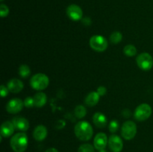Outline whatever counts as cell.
I'll return each instance as SVG.
<instances>
[{
    "mask_svg": "<svg viewBox=\"0 0 153 152\" xmlns=\"http://www.w3.org/2000/svg\"><path fill=\"white\" fill-rule=\"evenodd\" d=\"M75 135L82 141H88L92 138L94 131L91 124L86 121L79 122L74 128Z\"/></svg>",
    "mask_w": 153,
    "mask_h": 152,
    "instance_id": "obj_1",
    "label": "cell"
},
{
    "mask_svg": "<svg viewBox=\"0 0 153 152\" xmlns=\"http://www.w3.org/2000/svg\"><path fill=\"white\" fill-rule=\"evenodd\" d=\"M28 137L23 132L17 133L11 137L10 147L14 152H24L28 147Z\"/></svg>",
    "mask_w": 153,
    "mask_h": 152,
    "instance_id": "obj_2",
    "label": "cell"
},
{
    "mask_svg": "<svg viewBox=\"0 0 153 152\" xmlns=\"http://www.w3.org/2000/svg\"><path fill=\"white\" fill-rule=\"evenodd\" d=\"M49 84V79L46 75L43 73H37L34 75L30 80V85L36 90H43Z\"/></svg>",
    "mask_w": 153,
    "mask_h": 152,
    "instance_id": "obj_3",
    "label": "cell"
},
{
    "mask_svg": "<svg viewBox=\"0 0 153 152\" xmlns=\"http://www.w3.org/2000/svg\"><path fill=\"white\" fill-rule=\"evenodd\" d=\"M137 134V125L133 121H126L121 128V135L125 139L131 140Z\"/></svg>",
    "mask_w": 153,
    "mask_h": 152,
    "instance_id": "obj_4",
    "label": "cell"
},
{
    "mask_svg": "<svg viewBox=\"0 0 153 152\" xmlns=\"http://www.w3.org/2000/svg\"><path fill=\"white\" fill-rule=\"evenodd\" d=\"M89 44L94 51L98 52H105L108 46L107 40L101 35H94L91 37Z\"/></svg>",
    "mask_w": 153,
    "mask_h": 152,
    "instance_id": "obj_5",
    "label": "cell"
},
{
    "mask_svg": "<svg viewBox=\"0 0 153 152\" xmlns=\"http://www.w3.org/2000/svg\"><path fill=\"white\" fill-rule=\"evenodd\" d=\"M152 111V107H150V105L146 104V103H143V104H140L136 107L135 110H134V116L136 120L143 122V121L146 120L150 117Z\"/></svg>",
    "mask_w": 153,
    "mask_h": 152,
    "instance_id": "obj_6",
    "label": "cell"
},
{
    "mask_svg": "<svg viewBox=\"0 0 153 152\" xmlns=\"http://www.w3.org/2000/svg\"><path fill=\"white\" fill-rule=\"evenodd\" d=\"M136 63L140 69L149 71L153 66V58L152 55L147 52L140 54L136 58Z\"/></svg>",
    "mask_w": 153,
    "mask_h": 152,
    "instance_id": "obj_7",
    "label": "cell"
},
{
    "mask_svg": "<svg viewBox=\"0 0 153 152\" xmlns=\"http://www.w3.org/2000/svg\"><path fill=\"white\" fill-rule=\"evenodd\" d=\"M24 106V101L20 98H13L6 104V110L10 114H16L22 110Z\"/></svg>",
    "mask_w": 153,
    "mask_h": 152,
    "instance_id": "obj_8",
    "label": "cell"
},
{
    "mask_svg": "<svg viewBox=\"0 0 153 152\" xmlns=\"http://www.w3.org/2000/svg\"><path fill=\"white\" fill-rule=\"evenodd\" d=\"M66 12H67L68 17L73 21L80 20L83 16V11H82V8L77 4H72L69 5Z\"/></svg>",
    "mask_w": 153,
    "mask_h": 152,
    "instance_id": "obj_9",
    "label": "cell"
},
{
    "mask_svg": "<svg viewBox=\"0 0 153 152\" xmlns=\"http://www.w3.org/2000/svg\"><path fill=\"white\" fill-rule=\"evenodd\" d=\"M108 147L112 152H120L123 148V140L119 136L113 135L110 136L108 138Z\"/></svg>",
    "mask_w": 153,
    "mask_h": 152,
    "instance_id": "obj_10",
    "label": "cell"
},
{
    "mask_svg": "<svg viewBox=\"0 0 153 152\" xmlns=\"http://www.w3.org/2000/svg\"><path fill=\"white\" fill-rule=\"evenodd\" d=\"M14 125L15 129L18 130L22 132L28 131L29 128V122L25 118L22 116H15L11 121Z\"/></svg>",
    "mask_w": 153,
    "mask_h": 152,
    "instance_id": "obj_11",
    "label": "cell"
},
{
    "mask_svg": "<svg viewBox=\"0 0 153 152\" xmlns=\"http://www.w3.org/2000/svg\"><path fill=\"white\" fill-rule=\"evenodd\" d=\"M108 142V139L107 135L105 133H99L94 138V148L98 151L103 150L106 148Z\"/></svg>",
    "mask_w": 153,
    "mask_h": 152,
    "instance_id": "obj_12",
    "label": "cell"
},
{
    "mask_svg": "<svg viewBox=\"0 0 153 152\" xmlns=\"http://www.w3.org/2000/svg\"><path fill=\"white\" fill-rule=\"evenodd\" d=\"M7 87L12 93H18L21 92L24 87V84L22 80L16 78L10 79L7 83Z\"/></svg>",
    "mask_w": 153,
    "mask_h": 152,
    "instance_id": "obj_13",
    "label": "cell"
},
{
    "mask_svg": "<svg viewBox=\"0 0 153 152\" xmlns=\"http://www.w3.org/2000/svg\"><path fill=\"white\" fill-rule=\"evenodd\" d=\"M14 130L15 128L13 122L10 121H5L1 125L0 128L1 136H2L3 137H10L13 134Z\"/></svg>",
    "mask_w": 153,
    "mask_h": 152,
    "instance_id": "obj_14",
    "label": "cell"
},
{
    "mask_svg": "<svg viewBox=\"0 0 153 152\" xmlns=\"http://www.w3.org/2000/svg\"><path fill=\"white\" fill-rule=\"evenodd\" d=\"M48 134L47 128L44 125H40L36 127L33 132V137L37 141L40 142L44 140L46 138Z\"/></svg>",
    "mask_w": 153,
    "mask_h": 152,
    "instance_id": "obj_15",
    "label": "cell"
},
{
    "mask_svg": "<svg viewBox=\"0 0 153 152\" xmlns=\"http://www.w3.org/2000/svg\"><path fill=\"white\" fill-rule=\"evenodd\" d=\"M93 122H94V125L99 128H105L108 124L106 116L100 112L94 113V116H93Z\"/></svg>",
    "mask_w": 153,
    "mask_h": 152,
    "instance_id": "obj_16",
    "label": "cell"
},
{
    "mask_svg": "<svg viewBox=\"0 0 153 152\" xmlns=\"http://www.w3.org/2000/svg\"><path fill=\"white\" fill-rule=\"evenodd\" d=\"M100 95H99L97 92H91L87 95L85 97V103L86 105L89 106V107H94L96 104H98L99 101H100Z\"/></svg>",
    "mask_w": 153,
    "mask_h": 152,
    "instance_id": "obj_17",
    "label": "cell"
},
{
    "mask_svg": "<svg viewBox=\"0 0 153 152\" xmlns=\"http://www.w3.org/2000/svg\"><path fill=\"white\" fill-rule=\"evenodd\" d=\"M34 101V107H42L46 104L47 96L44 92H37L33 97Z\"/></svg>",
    "mask_w": 153,
    "mask_h": 152,
    "instance_id": "obj_18",
    "label": "cell"
},
{
    "mask_svg": "<svg viewBox=\"0 0 153 152\" xmlns=\"http://www.w3.org/2000/svg\"><path fill=\"white\" fill-rule=\"evenodd\" d=\"M75 116L78 118V119H82L85 117L87 114V110L83 105H77L74 110Z\"/></svg>",
    "mask_w": 153,
    "mask_h": 152,
    "instance_id": "obj_19",
    "label": "cell"
},
{
    "mask_svg": "<svg viewBox=\"0 0 153 152\" xmlns=\"http://www.w3.org/2000/svg\"><path fill=\"white\" fill-rule=\"evenodd\" d=\"M123 53L128 57H134L137 54V49L134 45H127L124 47Z\"/></svg>",
    "mask_w": 153,
    "mask_h": 152,
    "instance_id": "obj_20",
    "label": "cell"
},
{
    "mask_svg": "<svg viewBox=\"0 0 153 152\" xmlns=\"http://www.w3.org/2000/svg\"><path fill=\"white\" fill-rule=\"evenodd\" d=\"M19 74L23 78H26L31 74L30 67L26 64H22L19 68Z\"/></svg>",
    "mask_w": 153,
    "mask_h": 152,
    "instance_id": "obj_21",
    "label": "cell"
},
{
    "mask_svg": "<svg viewBox=\"0 0 153 152\" xmlns=\"http://www.w3.org/2000/svg\"><path fill=\"white\" fill-rule=\"evenodd\" d=\"M123 39V35L120 31H114L110 36V40L114 44H117L120 43Z\"/></svg>",
    "mask_w": 153,
    "mask_h": 152,
    "instance_id": "obj_22",
    "label": "cell"
},
{
    "mask_svg": "<svg viewBox=\"0 0 153 152\" xmlns=\"http://www.w3.org/2000/svg\"><path fill=\"white\" fill-rule=\"evenodd\" d=\"M95 151V148L92 145L85 143L82 144V145L79 146L78 149V152H94Z\"/></svg>",
    "mask_w": 153,
    "mask_h": 152,
    "instance_id": "obj_23",
    "label": "cell"
},
{
    "mask_svg": "<svg viewBox=\"0 0 153 152\" xmlns=\"http://www.w3.org/2000/svg\"><path fill=\"white\" fill-rule=\"evenodd\" d=\"M109 131L111 133H116L119 129V123L117 120H112L109 124Z\"/></svg>",
    "mask_w": 153,
    "mask_h": 152,
    "instance_id": "obj_24",
    "label": "cell"
},
{
    "mask_svg": "<svg viewBox=\"0 0 153 152\" xmlns=\"http://www.w3.org/2000/svg\"><path fill=\"white\" fill-rule=\"evenodd\" d=\"M9 13V9L7 6L4 4H1L0 5V14H1V17L4 18L8 15Z\"/></svg>",
    "mask_w": 153,
    "mask_h": 152,
    "instance_id": "obj_25",
    "label": "cell"
},
{
    "mask_svg": "<svg viewBox=\"0 0 153 152\" xmlns=\"http://www.w3.org/2000/svg\"><path fill=\"white\" fill-rule=\"evenodd\" d=\"M24 105L27 108H31V107H34V98L30 96L25 98V99L24 100Z\"/></svg>",
    "mask_w": 153,
    "mask_h": 152,
    "instance_id": "obj_26",
    "label": "cell"
},
{
    "mask_svg": "<svg viewBox=\"0 0 153 152\" xmlns=\"http://www.w3.org/2000/svg\"><path fill=\"white\" fill-rule=\"evenodd\" d=\"M1 95L2 98H4V97H6L7 95H8V92H10L9 91V89H7V86H5L4 85H1Z\"/></svg>",
    "mask_w": 153,
    "mask_h": 152,
    "instance_id": "obj_27",
    "label": "cell"
},
{
    "mask_svg": "<svg viewBox=\"0 0 153 152\" xmlns=\"http://www.w3.org/2000/svg\"><path fill=\"white\" fill-rule=\"evenodd\" d=\"M97 92H98V94L100 95V96H103V95H105L106 92H107V89H106L105 86H100L98 87Z\"/></svg>",
    "mask_w": 153,
    "mask_h": 152,
    "instance_id": "obj_28",
    "label": "cell"
},
{
    "mask_svg": "<svg viewBox=\"0 0 153 152\" xmlns=\"http://www.w3.org/2000/svg\"><path fill=\"white\" fill-rule=\"evenodd\" d=\"M45 152H58V151L55 148H50L47 149Z\"/></svg>",
    "mask_w": 153,
    "mask_h": 152,
    "instance_id": "obj_29",
    "label": "cell"
},
{
    "mask_svg": "<svg viewBox=\"0 0 153 152\" xmlns=\"http://www.w3.org/2000/svg\"><path fill=\"white\" fill-rule=\"evenodd\" d=\"M100 152H106V151L105 150V149H103V150H101V151H99Z\"/></svg>",
    "mask_w": 153,
    "mask_h": 152,
    "instance_id": "obj_30",
    "label": "cell"
},
{
    "mask_svg": "<svg viewBox=\"0 0 153 152\" xmlns=\"http://www.w3.org/2000/svg\"><path fill=\"white\" fill-rule=\"evenodd\" d=\"M1 1H3V0H1Z\"/></svg>",
    "mask_w": 153,
    "mask_h": 152,
    "instance_id": "obj_31",
    "label": "cell"
}]
</instances>
